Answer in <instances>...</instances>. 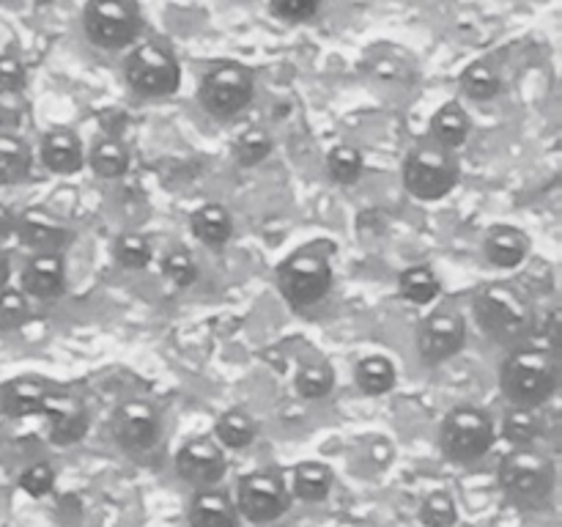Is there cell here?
Segmentation results:
<instances>
[{"label": "cell", "mask_w": 562, "mask_h": 527, "mask_svg": "<svg viewBox=\"0 0 562 527\" xmlns=\"http://www.w3.org/2000/svg\"><path fill=\"white\" fill-rule=\"evenodd\" d=\"M503 393L514 406L538 410L547 404L560 384V366L554 346H521L503 366Z\"/></svg>", "instance_id": "1"}, {"label": "cell", "mask_w": 562, "mask_h": 527, "mask_svg": "<svg viewBox=\"0 0 562 527\" xmlns=\"http://www.w3.org/2000/svg\"><path fill=\"white\" fill-rule=\"evenodd\" d=\"M475 316L483 333L505 346H516L536 327V311L521 289L510 283H488L475 296Z\"/></svg>", "instance_id": "2"}, {"label": "cell", "mask_w": 562, "mask_h": 527, "mask_svg": "<svg viewBox=\"0 0 562 527\" xmlns=\"http://www.w3.org/2000/svg\"><path fill=\"white\" fill-rule=\"evenodd\" d=\"M558 483L554 461L536 448H514L499 461V489L516 508L536 511L549 505Z\"/></svg>", "instance_id": "3"}, {"label": "cell", "mask_w": 562, "mask_h": 527, "mask_svg": "<svg viewBox=\"0 0 562 527\" xmlns=\"http://www.w3.org/2000/svg\"><path fill=\"white\" fill-rule=\"evenodd\" d=\"M494 439H497V428H494L492 415L477 406H456L439 428V448L445 459L456 464L483 459L494 448Z\"/></svg>", "instance_id": "4"}, {"label": "cell", "mask_w": 562, "mask_h": 527, "mask_svg": "<svg viewBox=\"0 0 562 527\" xmlns=\"http://www.w3.org/2000/svg\"><path fill=\"white\" fill-rule=\"evenodd\" d=\"M126 82L137 97L162 99L179 91L181 66L176 60L173 49L162 47L157 42H146L135 47L124 66Z\"/></svg>", "instance_id": "5"}, {"label": "cell", "mask_w": 562, "mask_h": 527, "mask_svg": "<svg viewBox=\"0 0 562 527\" xmlns=\"http://www.w3.org/2000/svg\"><path fill=\"white\" fill-rule=\"evenodd\" d=\"M278 289L291 307H311L333 289V267L313 250L294 253L278 267Z\"/></svg>", "instance_id": "6"}, {"label": "cell", "mask_w": 562, "mask_h": 527, "mask_svg": "<svg viewBox=\"0 0 562 527\" xmlns=\"http://www.w3.org/2000/svg\"><path fill=\"white\" fill-rule=\"evenodd\" d=\"M459 184V162L442 146H420L406 157L404 187L417 201H439Z\"/></svg>", "instance_id": "7"}, {"label": "cell", "mask_w": 562, "mask_h": 527, "mask_svg": "<svg viewBox=\"0 0 562 527\" xmlns=\"http://www.w3.org/2000/svg\"><path fill=\"white\" fill-rule=\"evenodd\" d=\"M256 97V75L241 64H220L206 71L198 88L203 110L214 119H234Z\"/></svg>", "instance_id": "8"}, {"label": "cell", "mask_w": 562, "mask_h": 527, "mask_svg": "<svg viewBox=\"0 0 562 527\" xmlns=\"http://www.w3.org/2000/svg\"><path fill=\"white\" fill-rule=\"evenodd\" d=\"M88 38L102 49H121L140 33V11L135 0H91L82 14Z\"/></svg>", "instance_id": "9"}, {"label": "cell", "mask_w": 562, "mask_h": 527, "mask_svg": "<svg viewBox=\"0 0 562 527\" xmlns=\"http://www.w3.org/2000/svg\"><path fill=\"white\" fill-rule=\"evenodd\" d=\"M291 508V492L283 478L269 470L247 472L236 489V511L252 525L280 519Z\"/></svg>", "instance_id": "10"}, {"label": "cell", "mask_w": 562, "mask_h": 527, "mask_svg": "<svg viewBox=\"0 0 562 527\" xmlns=\"http://www.w3.org/2000/svg\"><path fill=\"white\" fill-rule=\"evenodd\" d=\"M467 344V322L456 311H437L417 327V351L426 366H439L459 355Z\"/></svg>", "instance_id": "11"}, {"label": "cell", "mask_w": 562, "mask_h": 527, "mask_svg": "<svg viewBox=\"0 0 562 527\" xmlns=\"http://www.w3.org/2000/svg\"><path fill=\"white\" fill-rule=\"evenodd\" d=\"M225 470H228L225 450L212 437L187 439L176 453V472H179L181 481L195 486L198 492L214 489V483L223 481Z\"/></svg>", "instance_id": "12"}, {"label": "cell", "mask_w": 562, "mask_h": 527, "mask_svg": "<svg viewBox=\"0 0 562 527\" xmlns=\"http://www.w3.org/2000/svg\"><path fill=\"white\" fill-rule=\"evenodd\" d=\"M159 431H162L159 412L148 401H124L113 412V437L119 448L130 450V453H143V450L154 448Z\"/></svg>", "instance_id": "13"}, {"label": "cell", "mask_w": 562, "mask_h": 527, "mask_svg": "<svg viewBox=\"0 0 562 527\" xmlns=\"http://www.w3.org/2000/svg\"><path fill=\"white\" fill-rule=\"evenodd\" d=\"M42 415L47 417V431L49 442L58 445V448H69V445H77L80 439H86L88 426H91V417H88V410L77 399L66 393H55L44 404Z\"/></svg>", "instance_id": "14"}, {"label": "cell", "mask_w": 562, "mask_h": 527, "mask_svg": "<svg viewBox=\"0 0 562 527\" xmlns=\"http://www.w3.org/2000/svg\"><path fill=\"white\" fill-rule=\"evenodd\" d=\"M14 234L25 247L36 253H58L71 242V231L44 209H27L16 217Z\"/></svg>", "instance_id": "15"}, {"label": "cell", "mask_w": 562, "mask_h": 527, "mask_svg": "<svg viewBox=\"0 0 562 527\" xmlns=\"http://www.w3.org/2000/svg\"><path fill=\"white\" fill-rule=\"evenodd\" d=\"M22 291L36 300H55L64 294L66 269L58 253H36L22 269Z\"/></svg>", "instance_id": "16"}, {"label": "cell", "mask_w": 562, "mask_h": 527, "mask_svg": "<svg viewBox=\"0 0 562 527\" xmlns=\"http://www.w3.org/2000/svg\"><path fill=\"white\" fill-rule=\"evenodd\" d=\"M53 384L42 377H16L0 388V410L9 417H31L44 410Z\"/></svg>", "instance_id": "17"}, {"label": "cell", "mask_w": 562, "mask_h": 527, "mask_svg": "<svg viewBox=\"0 0 562 527\" xmlns=\"http://www.w3.org/2000/svg\"><path fill=\"white\" fill-rule=\"evenodd\" d=\"M42 162L44 168L58 176L77 173L86 165V152H82L80 137L71 130H49L42 137Z\"/></svg>", "instance_id": "18"}, {"label": "cell", "mask_w": 562, "mask_h": 527, "mask_svg": "<svg viewBox=\"0 0 562 527\" xmlns=\"http://www.w3.org/2000/svg\"><path fill=\"white\" fill-rule=\"evenodd\" d=\"M483 250H486L488 264L499 269H514L530 253V236L514 225H494L483 239Z\"/></svg>", "instance_id": "19"}, {"label": "cell", "mask_w": 562, "mask_h": 527, "mask_svg": "<svg viewBox=\"0 0 562 527\" xmlns=\"http://www.w3.org/2000/svg\"><path fill=\"white\" fill-rule=\"evenodd\" d=\"M190 527H239V511L225 492L201 489L190 503Z\"/></svg>", "instance_id": "20"}, {"label": "cell", "mask_w": 562, "mask_h": 527, "mask_svg": "<svg viewBox=\"0 0 562 527\" xmlns=\"http://www.w3.org/2000/svg\"><path fill=\"white\" fill-rule=\"evenodd\" d=\"M335 475L322 461H302L291 472V497L302 503H322L333 492Z\"/></svg>", "instance_id": "21"}, {"label": "cell", "mask_w": 562, "mask_h": 527, "mask_svg": "<svg viewBox=\"0 0 562 527\" xmlns=\"http://www.w3.org/2000/svg\"><path fill=\"white\" fill-rule=\"evenodd\" d=\"M190 225L195 239H201L206 247H225L234 236V220H231L228 209L220 206V203H206V206L198 209Z\"/></svg>", "instance_id": "22"}, {"label": "cell", "mask_w": 562, "mask_h": 527, "mask_svg": "<svg viewBox=\"0 0 562 527\" xmlns=\"http://www.w3.org/2000/svg\"><path fill=\"white\" fill-rule=\"evenodd\" d=\"M431 137L437 141V146L448 148V152L464 146L467 137H470V115H467V110L459 102H445L431 119Z\"/></svg>", "instance_id": "23"}, {"label": "cell", "mask_w": 562, "mask_h": 527, "mask_svg": "<svg viewBox=\"0 0 562 527\" xmlns=\"http://www.w3.org/2000/svg\"><path fill=\"white\" fill-rule=\"evenodd\" d=\"M33 168V154L22 137L0 132V187L27 179Z\"/></svg>", "instance_id": "24"}, {"label": "cell", "mask_w": 562, "mask_h": 527, "mask_svg": "<svg viewBox=\"0 0 562 527\" xmlns=\"http://www.w3.org/2000/svg\"><path fill=\"white\" fill-rule=\"evenodd\" d=\"M88 165L99 179H119L130 168V152L115 137H99L88 154Z\"/></svg>", "instance_id": "25"}, {"label": "cell", "mask_w": 562, "mask_h": 527, "mask_svg": "<svg viewBox=\"0 0 562 527\" xmlns=\"http://www.w3.org/2000/svg\"><path fill=\"white\" fill-rule=\"evenodd\" d=\"M355 379H357V388L362 390L366 395H384L395 388V366L382 355H371V357H362L355 368Z\"/></svg>", "instance_id": "26"}, {"label": "cell", "mask_w": 562, "mask_h": 527, "mask_svg": "<svg viewBox=\"0 0 562 527\" xmlns=\"http://www.w3.org/2000/svg\"><path fill=\"white\" fill-rule=\"evenodd\" d=\"M214 437H217L220 448L245 450L256 439V423L245 410H228L220 415L217 426H214Z\"/></svg>", "instance_id": "27"}, {"label": "cell", "mask_w": 562, "mask_h": 527, "mask_svg": "<svg viewBox=\"0 0 562 527\" xmlns=\"http://www.w3.org/2000/svg\"><path fill=\"white\" fill-rule=\"evenodd\" d=\"M398 291L412 305H431L442 294V283L428 267H409L401 272Z\"/></svg>", "instance_id": "28"}, {"label": "cell", "mask_w": 562, "mask_h": 527, "mask_svg": "<svg viewBox=\"0 0 562 527\" xmlns=\"http://www.w3.org/2000/svg\"><path fill=\"white\" fill-rule=\"evenodd\" d=\"M541 434V417L536 415V410H527V406H510L503 417V437L505 442H510L514 448H532V442Z\"/></svg>", "instance_id": "29"}, {"label": "cell", "mask_w": 562, "mask_h": 527, "mask_svg": "<svg viewBox=\"0 0 562 527\" xmlns=\"http://www.w3.org/2000/svg\"><path fill=\"white\" fill-rule=\"evenodd\" d=\"M461 88H464L467 97L475 99V102H492V99L499 97V91H503V80H499V75L492 66L483 64V60H475V64L467 66L464 75H461Z\"/></svg>", "instance_id": "30"}, {"label": "cell", "mask_w": 562, "mask_h": 527, "mask_svg": "<svg viewBox=\"0 0 562 527\" xmlns=\"http://www.w3.org/2000/svg\"><path fill=\"white\" fill-rule=\"evenodd\" d=\"M362 168H366V162H362V154L355 146L340 143V146L329 148L327 170L338 184H357L362 176Z\"/></svg>", "instance_id": "31"}, {"label": "cell", "mask_w": 562, "mask_h": 527, "mask_svg": "<svg viewBox=\"0 0 562 527\" xmlns=\"http://www.w3.org/2000/svg\"><path fill=\"white\" fill-rule=\"evenodd\" d=\"M335 388V373L333 368L324 366V362H311V366H302L296 371V393L302 399H327Z\"/></svg>", "instance_id": "32"}, {"label": "cell", "mask_w": 562, "mask_h": 527, "mask_svg": "<svg viewBox=\"0 0 562 527\" xmlns=\"http://www.w3.org/2000/svg\"><path fill=\"white\" fill-rule=\"evenodd\" d=\"M420 522L423 527H453L459 519V505H456L453 494L448 492H431L420 503Z\"/></svg>", "instance_id": "33"}, {"label": "cell", "mask_w": 562, "mask_h": 527, "mask_svg": "<svg viewBox=\"0 0 562 527\" xmlns=\"http://www.w3.org/2000/svg\"><path fill=\"white\" fill-rule=\"evenodd\" d=\"M31 318V300L22 289H0V333L20 329Z\"/></svg>", "instance_id": "34"}, {"label": "cell", "mask_w": 562, "mask_h": 527, "mask_svg": "<svg viewBox=\"0 0 562 527\" xmlns=\"http://www.w3.org/2000/svg\"><path fill=\"white\" fill-rule=\"evenodd\" d=\"M272 154V137L263 130H247L239 141L234 143V157L241 168H256L258 162Z\"/></svg>", "instance_id": "35"}, {"label": "cell", "mask_w": 562, "mask_h": 527, "mask_svg": "<svg viewBox=\"0 0 562 527\" xmlns=\"http://www.w3.org/2000/svg\"><path fill=\"white\" fill-rule=\"evenodd\" d=\"M115 261L124 269H146L151 264V245L140 234H121L115 239Z\"/></svg>", "instance_id": "36"}, {"label": "cell", "mask_w": 562, "mask_h": 527, "mask_svg": "<svg viewBox=\"0 0 562 527\" xmlns=\"http://www.w3.org/2000/svg\"><path fill=\"white\" fill-rule=\"evenodd\" d=\"M162 274L170 280L173 285L184 289V285H192L198 278V267L192 261L190 253L184 250H173L162 258Z\"/></svg>", "instance_id": "37"}, {"label": "cell", "mask_w": 562, "mask_h": 527, "mask_svg": "<svg viewBox=\"0 0 562 527\" xmlns=\"http://www.w3.org/2000/svg\"><path fill=\"white\" fill-rule=\"evenodd\" d=\"M55 486V472L53 467L44 464V461H36V464L25 467L20 475V489L31 497H47Z\"/></svg>", "instance_id": "38"}, {"label": "cell", "mask_w": 562, "mask_h": 527, "mask_svg": "<svg viewBox=\"0 0 562 527\" xmlns=\"http://www.w3.org/2000/svg\"><path fill=\"white\" fill-rule=\"evenodd\" d=\"M269 9L285 22H307L318 14L322 0H269Z\"/></svg>", "instance_id": "39"}, {"label": "cell", "mask_w": 562, "mask_h": 527, "mask_svg": "<svg viewBox=\"0 0 562 527\" xmlns=\"http://www.w3.org/2000/svg\"><path fill=\"white\" fill-rule=\"evenodd\" d=\"M25 66L14 55H0V91H22Z\"/></svg>", "instance_id": "40"}, {"label": "cell", "mask_w": 562, "mask_h": 527, "mask_svg": "<svg viewBox=\"0 0 562 527\" xmlns=\"http://www.w3.org/2000/svg\"><path fill=\"white\" fill-rule=\"evenodd\" d=\"M22 113H25V102H22L20 91H0V130H11L20 124Z\"/></svg>", "instance_id": "41"}, {"label": "cell", "mask_w": 562, "mask_h": 527, "mask_svg": "<svg viewBox=\"0 0 562 527\" xmlns=\"http://www.w3.org/2000/svg\"><path fill=\"white\" fill-rule=\"evenodd\" d=\"M14 223H16L14 214H11L9 209H5L3 203H0V239H3V236H9L11 231H14Z\"/></svg>", "instance_id": "42"}, {"label": "cell", "mask_w": 562, "mask_h": 527, "mask_svg": "<svg viewBox=\"0 0 562 527\" xmlns=\"http://www.w3.org/2000/svg\"><path fill=\"white\" fill-rule=\"evenodd\" d=\"M9 274H11L9 256H5V253L0 250V289H5V285H9Z\"/></svg>", "instance_id": "43"}]
</instances>
